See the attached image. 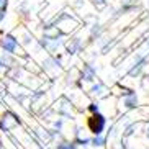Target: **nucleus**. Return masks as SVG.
Listing matches in <instances>:
<instances>
[{
	"instance_id": "f257e3e1",
	"label": "nucleus",
	"mask_w": 149,
	"mask_h": 149,
	"mask_svg": "<svg viewBox=\"0 0 149 149\" xmlns=\"http://www.w3.org/2000/svg\"><path fill=\"white\" fill-rule=\"evenodd\" d=\"M54 26L61 31V35H67V33L74 31L75 28L79 26V22H77L74 17H70L69 13H61L59 18H56Z\"/></svg>"
},
{
	"instance_id": "f03ea898",
	"label": "nucleus",
	"mask_w": 149,
	"mask_h": 149,
	"mask_svg": "<svg viewBox=\"0 0 149 149\" xmlns=\"http://www.w3.org/2000/svg\"><path fill=\"white\" fill-rule=\"evenodd\" d=\"M103 126H105V120H103V116H100V115H93V116L88 118V128H90V131L92 133L100 134L102 130H103Z\"/></svg>"
},
{
	"instance_id": "7ed1b4c3",
	"label": "nucleus",
	"mask_w": 149,
	"mask_h": 149,
	"mask_svg": "<svg viewBox=\"0 0 149 149\" xmlns=\"http://www.w3.org/2000/svg\"><path fill=\"white\" fill-rule=\"evenodd\" d=\"M2 48H3L7 53H15L17 48H18V43L12 35H7V36L2 38Z\"/></svg>"
},
{
	"instance_id": "20e7f679",
	"label": "nucleus",
	"mask_w": 149,
	"mask_h": 149,
	"mask_svg": "<svg viewBox=\"0 0 149 149\" xmlns=\"http://www.w3.org/2000/svg\"><path fill=\"white\" fill-rule=\"evenodd\" d=\"M43 33H44V38H46V40H57V36L61 35V31L57 30L54 25L53 26H46Z\"/></svg>"
},
{
	"instance_id": "39448f33",
	"label": "nucleus",
	"mask_w": 149,
	"mask_h": 149,
	"mask_svg": "<svg viewBox=\"0 0 149 149\" xmlns=\"http://www.w3.org/2000/svg\"><path fill=\"white\" fill-rule=\"evenodd\" d=\"M17 123H18V120L15 118L12 113H5L3 120H2V125H3L5 128H12L13 125H17Z\"/></svg>"
},
{
	"instance_id": "423d86ee",
	"label": "nucleus",
	"mask_w": 149,
	"mask_h": 149,
	"mask_svg": "<svg viewBox=\"0 0 149 149\" xmlns=\"http://www.w3.org/2000/svg\"><path fill=\"white\" fill-rule=\"evenodd\" d=\"M7 7H8V0H0V22L5 18L7 13Z\"/></svg>"
},
{
	"instance_id": "0eeeda50",
	"label": "nucleus",
	"mask_w": 149,
	"mask_h": 149,
	"mask_svg": "<svg viewBox=\"0 0 149 149\" xmlns=\"http://www.w3.org/2000/svg\"><path fill=\"white\" fill-rule=\"evenodd\" d=\"M93 5L97 7V10H103L107 7V0H93Z\"/></svg>"
},
{
	"instance_id": "6e6552de",
	"label": "nucleus",
	"mask_w": 149,
	"mask_h": 149,
	"mask_svg": "<svg viewBox=\"0 0 149 149\" xmlns=\"http://www.w3.org/2000/svg\"><path fill=\"white\" fill-rule=\"evenodd\" d=\"M59 149H74V148H72L70 144H61V146H59Z\"/></svg>"
},
{
	"instance_id": "1a4fd4ad",
	"label": "nucleus",
	"mask_w": 149,
	"mask_h": 149,
	"mask_svg": "<svg viewBox=\"0 0 149 149\" xmlns=\"http://www.w3.org/2000/svg\"><path fill=\"white\" fill-rule=\"evenodd\" d=\"M93 143H95V144H102V138H97V139L93 141Z\"/></svg>"
},
{
	"instance_id": "9d476101",
	"label": "nucleus",
	"mask_w": 149,
	"mask_h": 149,
	"mask_svg": "<svg viewBox=\"0 0 149 149\" xmlns=\"http://www.w3.org/2000/svg\"><path fill=\"white\" fill-rule=\"evenodd\" d=\"M0 67H2V64H0Z\"/></svg>"
},
{
	"instance_id": "9b49d317",
	"label": "nucleus",
	"mask_w": 149,
	"mask_h": 149,
	"mask_svg": "<svg viewBox=\"0 0 149 149\" xmlns=\"http://www.w3.org/2000/svg\"><path fill=\"white\" fill-rule=\"evenodd\" d=\"M148 3H149V2H148Z\"/></svg>"
}]
</instances>
